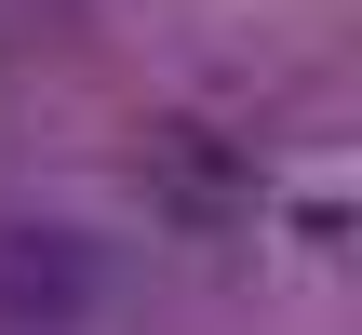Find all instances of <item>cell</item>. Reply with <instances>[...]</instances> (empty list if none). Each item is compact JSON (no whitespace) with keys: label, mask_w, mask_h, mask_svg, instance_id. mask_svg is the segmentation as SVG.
<instances>
[{"label":"cell","mask_w":362,"mask_h":335,"mask_svg":"<svg viewBox=\"0 0 362 335\" xmlns=\"http://www.w3.org/2000/svg\"><path fill=\"white\" fill-rule=\"evenodd\" d=\"M94 242L81 228H0V322H81L94 309Z\"/></svg>","instance_id":"obj_1"}]
</instances>
